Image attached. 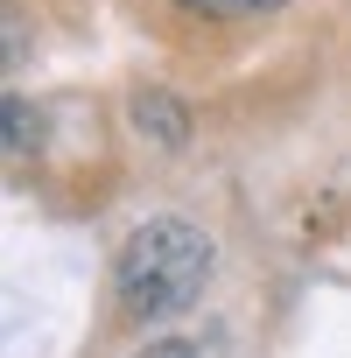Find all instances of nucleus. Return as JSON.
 I'll use <instances>...</instances> for the list:
<instances>
[{
  "instance_id": "obj_2",
  "label": "nucleus",
  "mask_w": 351,
  "mask_h": 358,
  "mask_svg": "<svg viewBox=\"0 0 351 358\" xmlns=\"http://www.w3.org/2000/svg\"><path fill=\"white\" fill-rule=\"evenodd\" d=\"M127 113H134V127H141L155 148H183V141H190V113L176 106V92H162V85H141Z\"/></svg>"
},
{
  "instance_id": "obj_4",
  "label": "nucleus",
  "mask_w": 351,
  "mask_h": 358,
  "mask_svg": "<svg viewBox=\"0 0 351 358\" xmlns=\"http://www.w3.org/2000/svg\"><path fill=\"white\" fill-rule=\"evenodd\" d=\"M8 148L29 155V99L22 92H8Z\"/></svg>"
},
{
  "instance_id": "obj_1",
  "label": "nucleus",
  "mask_w": 351,
  "mask_h": 358,
  "mask_svg": "<svg viewBox=\"0 0 351 358\" xmlns=\"http://www.w3.org/2000/svg\"><path fill=\"white\" fill-rule=\"evenodd\" d=\"M218 246L190 225V218H148L120 239L113 253V302L134 323H162L176 309H190L211 281Z\"/></svg>"
},
{
  "instance_id": "obj_3",
  "label": "nucleus",
  "mask_w": 351,
  "mask_h": 358,
  "mask_svg": "<svg viewBox=\"0 0 351 358\" xmlns=\"http://www.w3.org/2000/svg\"><path fill=\"white\" fill-rule=\"evenodd\" d=\"M183 15H197V22H260V15H274L281 0H176Z\"/></svg>"
}]
</instances>
